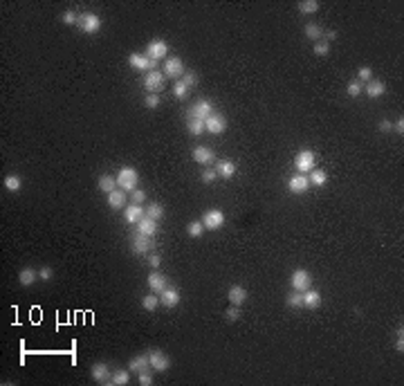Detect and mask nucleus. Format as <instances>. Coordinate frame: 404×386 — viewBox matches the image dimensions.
<instances>
[{
    "label": "nucleus",
    "instance_id": "obj_1",
    "mask_svg": "<svg viewBox=\"0 0 404 386\" xmlns=\"http://www.w3.org/2000/svg\"><path fill=\"white\" fill-rule=\"evenodd\" d=\"M137 182H139V175L133 166H122L117 173V189L126 191V193H133L137 189Z\"/></svg>",
    "mask_w": 404,
    "mask_h": 386
},
{
    "label": "nucleus",
    "instance_id": "obj_2",
    "mask_svg": "<svg viewBox=\"0 0 404 386\" xmlns=\"http://www.w3.org/2000/svg\"><path fill=\"white\" fill-rule=\"evenodd\" d=\"M144 88H146L149 95H160L166 88L164 72H162V70H151V72H146V77H144Z\"/></svg>",
    "mask_w": 404,
    "mask_h": 386
},
{
    "label": "nucleus",
    "instance_id": "obj_3",
    "mask_svg": "<svg viewBox=\"0 0 404 386\" xmlns=\"http://www.w3.org/2000/svg\"><path fill=\"white\" fill-rule=\"evenodd\" d=\"M162 72H164L166 79H176L180 81L182 77H184V61H182L180 56H169L164 61V68H162Z\"/></svg>",
    "mask_w": 404,
    "mask_h": 386
},
{
    "label": "nucleus",
    "instance_id": "obj_4",
    "mask_svg": "<svg viewBox=\"0 0 404 386\" xmlns=\"http://www.w3.org/2000/svg\"><path fill=\"white\" fill-rule=\"evenodd\" d=\"M79 27L83 34H90V36L97 34L101 29L99 14H95V11H83V14H79Z\"/></svg>",
    "mask_w": 404,
    "mask_h": 386
},
{
    "label": "nucleus",
    "instance_id": "obj_5",
    "mask_svg": "<svg viewBox=\"0 0 404 386\" xmlns=\"http://www.w3.org/2000/svg\"><path fill=\"white\" fill-rule=\"evenodd\" d=\"M314 162H317V155H314L310 148H303V151L297 153V157H294V169L305 175L314 169Z\"/></svg>",
    "mask_w": 404,
    "mask_h": 386
},
{
    "label": "nucleus",
    "instance_id": "obj_6",
    "mask_svg": "<svg viewBox=\"0 0 404 386\" xmlns=\"http://www.w3.org/2000/svg\"><path fill=\"white\" fill-rule=\"evenodd\" d=\"M166 54H169V43L162 41V38H153V41L146 45V56L155 63H160L162 58L166 61Z\"/></svg>",
    "mask_w": 404,
    "mask_h": 386
},
{
    "label": "nucleus",
    "instance_id": "obj_7",
    "mask_svg": "<svg viewBox=\"0 0 404 386\" xmlns=\"http://www.w3.org/2000/svg\"><path fill=\"white\" fill-rule=\"evenodd\" d=\"M202 225H204V229H209V232H218V229H223L225 211L223 209H209V211L202 216Z\"/></svg>",
    "mask_w": 404,
    "mask_h": 386
},
{
    "label": "nucleus",
    "instance_id": "obj_8",
    "mask_svg": "<svg viewBox=\"0 0 404 386\" xmlns=\"http://www.w3.org/2000/svg\"><path fill=\"white\" fill-rule=\"evenodd\" d=\"M290 285L297 292H305L308 287H312V274L308 270H294L290 276Z\"/></svg>",
    "mask_w": 404,
    "mask_h": 386
},
{
    "label": "nucleus",
    "instance_id": "obj_9",
    "mask_svg": "<svg viewBox=\"0 0 404 386\" xmlns=\"http://www.w3.org/2000/svg\"><path fill=\"white\" fill-rule=\"evenodd\" d=\"M149 361H151V368L157 370V373H166L171 368V357L164 353V350L155 348L149 353Z\"/></svg>",
    "mask_w": 404,
    "mask_h": 386
},
{
    "label": "nucleus",
    "instance_id": "obj_10",
    "mask_svg": "<svg viewBox=\"0 0 404 386\" xmlns=\"http://www.w3.org/2000/svg\"><path fill=\"white\" fill-rule=\"evenodd\" d=\"M204 130L211 132V135H223L227 130V117L223 112H213V115L207 117V122H204Z\"/></svg>",
    "mask_w": 404,
    "mask_h": 386
},
{
    "label": "nucleus",
    "instance_id": "obj_11",
    "mask_svg": "<svg viewBox=\"0 0 404 386\" xmlns=\"http://www.w3.org/2000/svg\"><path fill=\"white\" fill-rule=\"evenodd\" d=\"M209 115H213V106H211V101H207V99L196 101V103L191 106V110L186 112L189 119H202V122H207Z\"/></svg>",
    "mask_w": 404,
    "mask_h": 386
},
{
    "label": "nucleus",
    "instance_id": "obj_12",
    "mask_svg": "<svg viewBox=\"0 0 404 386\" xmlns=\"http://www.w3.org/2000/svg\"><path fill=\"white\" fill-rule=\"evenodd\" d=\"M128 63H130V68L137 70V72H151V70L157 68V63L151 61L146 54H130V56H128Z\"/></svg>",
    "mask_w": 404,
    "mask_h": 386
},
{
    "label": "nucleus",
    "instance_id": "obj_13",
    "mask_svg": "<svg viewBox=\"0 0 404 386\" xmlns=\"http://www.w3.org/2000/svg\"><path fill=\"white\" fill-rule=\"evenodd\" d=\"M90 375H92V380H95V382H99V384H110L112 370H110V366H108L106 361H99V364H95V366H92Z\"/></svg>",
    "mask_w": 404,
    "mask_h": 386
},
{
    "label": "nucleus",
    "instance_id": "obj_14",
    "mask_svg": "<svg viewBox=\"0 0 404 386\" xmlns=\"http://www.w3.org/2000/svg\"><path fill=\"white\" fill-rule=\"evenodd\" d=\"M177 303H180V290H176V287H169L166 285L164 290L160 292V306H164V308H176Z\"/></svg>",
    "mask_w": 404,
    "mask_h": 386
},
{
    "label": "nucleus",
    "instance_id": "obj_15",
    "mask_svg": "<svg viewBox=\"0 0 404 386\" xmlns=\"http://www.w3.org/2000/svg\"><path fill=\"white\" fill-rule=\"evenodd\" d=\"M191 157H193V162L207 166L216 159V153H213V148H209V146H196L193 148V153H191Z\"/></svg>",
    "mask_w": 404,
    "mask_h": 386
},
{
    "label": "nucleus",
    "instance_id": "obj_16",
    "mask_svg": "<svg viewBox=\"0 0 404 386\" xmlns=\"http://www.w3.org/2000/svg\"><path fill=\"white\" fill-rule=\"evenodd\" d=\"M287 189L292 191V193H305L310 189V180L308 175H292L290 180H287Z\"/></svg>",
    "mask_w": 404,
    "mask_h": 386
},
{
    "label": "nucleus",
    "instance_id": "obj_17",
    "mask_svg": "<svg viewBox=\"0 0 404 386\" xmlns=\"http://www.w3.org/2000/svg\"><path fill=\"white\" fill-rule=\"evenodd\" d=\"M153 247V240H151V236H144V233H135L133 236V252L135 254H149V249Z\"/></svg>",
    "mask_w": 404,
    "mask_h": 386
},
{
    "label": "nucleus",
    "instance_id": "obj_18",
    "mask_svg": "<svg viewBox=\"0 0 404 386\" xmlns=\"http://www.w3.org/2000/svg\"><path fill=\"white\" fill-rule=\"evenodd\" d=\"M303 294V308H308V310H317L321 306V292L314 290V287H308Z\"/></svg>",
    "mask_w": 404,
    "mask_h": 386
},
{
    "label": "nucleus",
    "instance_id": "obj_19",
    "mask_svg": "<svg viewBox=\"0 0 404 386\" xmlns=\"http://www.w3.org/2000/svg\"><path fill=\"white\" fill-rule=\"evenodd\" d=\"M236 164L231 162V159H220L218 164H216V173H218V178H223V180H231L236 175Z\"/></svg>",
    "mask_w": 404,
    "mask_h": 386
},
{
    "label": "nucleus",
    "instance_id": "obj_20",
    "mask_svg": "<svg viewBox=\"0 0 404 386\" xmlns=\"http://www.w3.org/2000/svg\"><path fill=\"white\" fill-rule=\"evenodd\" d=\"M106 200H108V206H110V209H124V206H126V200H128V193L122 189H115L112 193L106 196Z\"/></svg>",
    "mask_w": 404,
    "mask_h": 386
},
{
    "label": "nucleus",
    "instance_id": "obj_21",
    "mask_svg": "<svg viewBox=\"0 0 404 386\" xmlns=\"http://www.w3.org/2000/svg\"><path fill=\"white\" fill-rule=\"evenodd\" d=\"M146 283H149V290L151 292L160 294V292L166 287V276L162 274V272H151L149 279H146Z\"/></svg>",
    "mask_w": 404,
    "mask_h": 386
},
{
    "label": "nucleus",
    "instance_id": "obj_22",
    "mask_svg": "<svg viewBox=\"0 0 404 386\" xmlns=\"http://www.w3.org/2000/svg\"><path fill=\"white\" fill-rule=\"evenodd\" d=\"M227 299L231 306H243V303L247 301V290H245L243 285H231L227 292Z\"/></svg>",
    "mask_w": 404,
    "mask_h": 386
},
{
    "label": "nucleus",
    "instance_id": "obj_23",
    "mask_svg": "<svg viewBox=\"0 0 404 386\" xmlns=\"http://www.w3.org/2000/svg\"><path fill=\"white\" fill-rule=\"evenodd\" d=\"M144 216H146V213H144L142 205H128L126 211H124V220H126L128 225H137Z\"/></svg>",
    "mask_w": 404,
    "mask_h": 386
},
{
    "label": "nucleus",
    "instance_id": "obj_24",
    "mask_svg": "<svg viewBox=\"0 0 404 386\" xmlns=\"http://www.w3.org/2000/svg\"><path fill=\"white\" fill-rule=\"evenodd\" d=\"M364 92H366L371 99H378V97H382L384 92H386V85H384V81H368V83H364Z\"/></svg>",
    "mask_w": 404,
    "mask_h": 386
},
{
    "label": "nucleus",
    "instance_id": "obj_25",
    "mask_svg": "<svg viewBox=\"0 0 404 386\" xmlns=\"http://www.w3.org/2000/svg\"><path fill=\"white\" fill-rule=\"evenodd\" d=\"M146 368H151L149 353L137 355V357H133V360H130V364H128V370H130V373H142V370H146Z\"/></svg>",
    "mask_w": 404,
    "mask_h": 386
},
{
    "label": "nucleus",
    "instance_id": "obj_26",
    "mask_svg": "<svg viewBox=\"0 0 404 386\" xmlns=\"http://www.w3.org/2000/svg\"><path fill=\"white\" fill-rule=\"evenodd\" d=\"M137 232H139V233H144V236H151V238H153L155 232H157V222L151 220L149 216H144L142 220L137 222Z\"/></svg>",
    "mask_w": 404,
    "mask_h": 386
},
{
    "label": "nucleus",
    "instance_id": "obj_27",
    "mask_svg": "<svg viewBox=\"0 0 404 386\" xmlns=\"http://www.w3.org/2000/svg\"><path fill=\"white\" fill-rule=\"evenodd\" d=\"M18 281H21V285L29 287V285H34V283L38 281V272L32 270V267H25V270L18 272Z\"/></svg>",
    "mask_w": 404,
    "mask_h": 386
},
{
    "label": "nucleus",
    "instance_id": "obj_28",
    "mask_svg": "<svg viewBox=\"0 0 404 386\" xmlns=\"http://www.w3.org/2000/svg\"><path fill=\"white\" fill-rule=\"evenodd\" d=\"M144 213L151 218V220H155V222H160L162 218H164V206L160 205V202H149V206L144 209Z\"/></svg>",
    "mask_w": 404,
    "mask_h": 386
},
{
    "label": "nucleus",
    "instance_id": "obj_29",
    "mask_svg": "<svg viewBox=\"0 0 404 386\" xmlns=\"http://www.w3.org/2000/svg\"><path fill=\"white\" fill-rule=\"evenodd\" d=\"M128 382H130V370H128V368L115 370V373H112V377H110V384L112 386H126Z\"/></svg>",
    "mask_w": 404,
    "mask_h": 386
},
{
    "label": "nucleus",
    "instance_id": "obj_30",
    "mask_svg": "<svg viewBox=\"0 0 404 386\" xmlns=\"http://www.w3.org/2000/svg\"><path fill=\"white\" fill-rule=\"evenodd\" d=\"M99 189L103 191V193H112V191L117 189V178H112V175H108V173H103L99 178Z\"/></svg>",
    "mask_w": 404,
    "mask_h": 386
},
{
    "label": "nucleus",
    "instance_id": "obj_31",
    "mask_svg": "<svg viewBox=\"0 0 404 386\" xmlns=\"http://www.w3.org/2000/svg\"><path fill=\"white\" fill-rule=\"evenodd\" d=\"M303 34H305V38H310V41H319V38L324 36V29H321L317 23H308V25L303 27Z\"/></svg>",
    "mask_w": 404,
    "mask_h": 386
},
{
    "label": "nucleus",
    "instance_id": "obj_32",
    "mask_svg": "<svg viewBox=\"0 0 404 386\" xmlns=\"http://www.w3.org/2000/svg\"><path fill=\"white\" fill-rule=\"evenodd\" d=\"M308 180H310V184L312 186H324L326 182H328V175H326V171H321V169H312L310 171V175H308Z\"/></svg>",
    "mask_w": 404,
    "mask_h": 386
},
{
    "label": "nucleus",
    "instance_id": "obj_33",
    "mask_svg": "<svg viewBox=\"0 0 404 386\" xmlns=\"http://www.w3.org/2000/svg\"><path fill=\"white\" fill-rule=\"evenodd\" d=\"M157 306H160V296L155 294V292H153V294L142 296V308L146 310V312H153V310H155Z\"/></svg>",
    "mask_w": 404,
    "mask_h": 386
},
{
    "label": "nucleus",
    "instance_id": "obj_34",
    "mask_svg": "<svg viewBox=\"0 0 404 386\" xmlns=\"http://www.w3.org/2000/svg\"><path fill=\"white\" fill-rule=\"evenodd\" d=\"M346 92H348V97H359L364 92V83L359 79H353L346 83Z\"/></svg>",
    "mask_w": 404,
    "mask_h": 386
},
{
    "label": "nucleus",
    "instance_id": "obj_35",
    "mask_svg": "<svg viewBox=\"0 0 404 386\" xmlns=\"http://www.w3.org/2000/svg\"><path fill=\"white\" fill-rule=\"evenodd\" d=\"M202 232H204V225H202V220H191L189 225H186V233H189L191 238H200Z\"/></svg>",
    "mask_w": 404,
    "mask_h": 386
},
{
    "label": "nucleus",
    "instance_id": "obj_36",
    "mask_svg": "<svg viewBox=\"0 0 404 386\" xmlns=\"http://www.w3.org/2000/svg\"><path fill=\"white\" fill-rule=\"evenodd\" d=\"M173 97H176V99H186V97H189V85L182 79L173 83Z\"/></svg>",
    "mask_w": 404,
    "mask_h": 386
},
{
    "label": "nucleus",
    "instance_id": "obj_37",
    "mask_svg": "<svg viewBox=\"0 0 404 386\" xmlns=\"http://www.w3.org/2000/svg\"><path fill=\"white\" fill-rule=\"evenodd\" d=\"M23 186V180H21V175L16 173H11V175H5V189L9 191H18Z\"/></svg>",
    "mask_w": 404,
    "mask_h": 386
},
{
    "label": "nucleus",
    "instance_id": "obj_38",
    "mask_svg": "<svg viewBox=\"0 0 404 386\" xmlns=\"http://www.w3.org/2000/svg\"><path fill=\"white\" fill-rule=\"evenodd\" d=\"M186 130L198 137V135L204 132V122H202V119H189V122H186Z\"/></svg>",
    "mask_w": 404,
    "mask_h": 386
},
{
    "label": "nucleus",
    "instance_id": "obj_39",
    "mask_svg": "<svg viewBox=\"0 0 404 386\" xmlns=\"http://www.w3.org/2000/svg\"><path fill=\"white\" fill-rule=\"evenodd\" d=\"M285 303H287V308H303V294L301 292H290L287 294V299H285Z\"/></svg>",
    "mask_w": 404,
    "mask_h": 386
},
{
    "label": "nucleus",
    "instance_id": "obj_40",
    "mask_svg": "<svg viewBox=\"0 0 404 386\" xmlns=\"http://www.w3.org/2000/svg\"><path fill=\"white\" fill-rule=\"evenodd\" d=\"M317 9H319V2H317V0H301V2H299V11H301V14H314Z\"/></svg>",
    "mask_w": 404,
    "mask_h": 386
},
{
    "label": "nucleus",
    "instance_id": "obj_41",
    "mask_svg": "<svg viewBox=\"0 0 404 386\" xmlns=\"http://www.w3.org/2000/svg\"><path fill=\"white\" fill-rule=\"evenodd\" d=\"M200 180H202V184H213V182L218 180V173H216V169H204L200 173Z\"/></svg>",
    "mask_w": 404,
    "mask_h": 386
},
{
    "label": "nucleus",
    "instance_id": "obj_42",
    "mask_svg": "<svg viewBox=\"0 0 404 386\" xmlns=\"http://www.w3.org/2000/svg\"><path fill=\"white\" fill-rule=\"evenodd\" d=\"M317 56H328L330 54V43H326V41H317L314 43V50H312Z\"/></svg>",
    "mask_w": 404,
    "mask_h": 386
},
{
    "label": "nucleus",
    "instance_id": "obj_43",
    "mask_svg": "<svg viewBox=\"0 0 404 386\" xmlns=\"http://www.w3.org/2000/svg\"><path fill=\"white\" fill-rule=\"evenodd\" d=\"M225 319H227V321H231V323L238 321V319H240V306H229L227 310H225Z\"/></svg>",
    "mask_w": 404,
    "mask_h": 386
},
{
    "label": "nucleus",
    "instance_id": "obj_44",
    "mask_svg": "<svg viewBox=\"0 0 404 386\" xmlns=\"http://www.w3.org/2000/svg\"><path fill=\"white\" fill-rule=\"evenodd\" d=\"M61 21H63L65 25H79V14H76V11H72V9H68V11H63Z\"/></svg>",
    "mask_w": 404,
    "mask_h": 386
},
{
    "label": "nucleus",
    "instance_id": "obj_45",
    "mask_svg": "<svg viewBox=\"0 0 404 386\" xmlns=\"http://www.w3.org/2000/svg\"><path fill=\"white\" fill-rule=\"evenodd\" d=\"M182 81H184L189 88H193V85H198V81H200V77H198L193 70H186L184 72V77H182Z\"/></svg>",
    "mask_w": 404,
    "mask_h": 386
},
{
    "label": "nucleus",
    "instance_id": "obj_46",
    "mask_svg": "<svg viewBox=\"0 0 404 386\" xmlns=\"http://www.w3.org/2000/svg\"><path fill=\"white\" fill-rule=\"evenodd\" d=\"M144 202H146V191L135 189L133 193H130V205H144Z\"/></svg>",
    "mask_w": 404,
    "mask_h": 386
},
{
    "label": "nucleus",
    "instance_id": "obj_47",
    "mask_svg": "<svg viewBox=\"0 0 404 386\" xmlns=\"http://www.w3.org/2000/svg\"><path fill=\"white\" fill-rule=\"evenodd\" d=\"M357 79L362 81V83H368V81H373V70L368 68V65L359 68V72H357Z\"/></svg>",
    "mask_w": 404,
    "mask_h": 386
},
{
    "label": "nucleus",
    "instance_id": "obj_48",
    "mask_svg": "<svg viewBox=\"0 0 404 386\" xmlns=\"http://www.w3.org/2000/svg\"><path fill=\"white\" fill-rule=\"evenodd\" d=\"M162 101H160V95H146V99H144V106L149 108V110H155V108L160 106Z\"/></svg>",
    "mask_w": 404,
    "mask_h": 386
},
{
    "label": "nucleus",
    "instance_id": "obj_49",
    "mask_svg": "<svg viewBox=\"0 0 404 386\" xmlns=\"http://www.w3.org/2000/svg\"><path fill=\"white\" fill-rule=\"evenodd\" d=\"M149 370H151V368H146V370H142V373H137L139 384H142V386H151V384H153V375H151Z\"/></svg>",
    "mask_w": 404,
    "mask_h": 386
},
{
    "label": "nucleus",
    "instance_id": "obj_50",
    "mask_svg": "<svg viewBox=\"0 0 404 386\" xmlns=\"http://www.w3.org/2000/svg\"><path fill=\"white\" fill-rule=\"evenodd\" d=\"M52 276H54L52 267H41V272H38V279H41V281H50Z\"/></svg>",
    "mask_w": 404,
    "mask_h": 386
},
{
    "label": "nucleus",
    "instance_id": "obj_51",
    "mask_svg": "<svg viewBox=\"0 0 404 386\" xmlns=\"http://www.w3.org/2000/svg\"><path fill=\"white\" fill-rule=\"evenodd\" d=\"M149 263H151V267H155V270H157V267L162 265V256H160V254H151Z\"/></svg>",
    "mask_w": 404,
    "mask_h": 386
},
{
    "label": "nucleus",
    "instance_id": "obj_52",
    "mask_svg": "<svg viewBox=\"0 0 404 386\" xmlns=\"http://www.w3.org/2000/svg\"><path fill=\"white\" fill-rule=\"evenodd\" d=\"M393 130L400 132V135H404V119H402V117H400L398 122H393Z\"/></svg>",
    "mask_w": 404,
    "mask_h": 386
},
{
    "label": "nucleus",
    "instance_id": "obj_53",
    "mask_svg": "<svg viewBox=\"0 0 404 386\" xmlns=\"http://www.w3.org/2000/svg\"><path fill=\"white\" fill-rule=\"evenodd\" d=\"M379 130H382V132L393 130V122H386V119H382V122H379Z\"/></svg>",
    "mask_w": 404,
    "mask_h": 386
},
{
    "label": "nucleus",
    "instance_id": "obj_54",
    "mask_svg": "<svg viewBox=\"0 0 404 386\" xmlns=\"http://www.w3.org/2000/svg\"><path fill=\"white\" fill-rule=\"evenodd\" d=\"M324 36H326V43H330V41H337L339 34H337L335 29H328V32H324Z\"/></svg>",
    "mask_w": 404,
    "mask_h": 386
}]
</instances>
